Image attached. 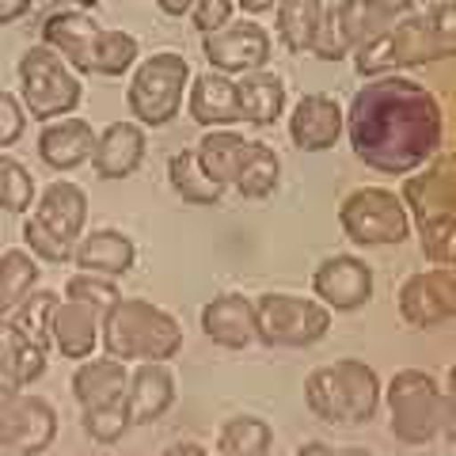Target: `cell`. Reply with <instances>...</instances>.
<instances>
[{
	"label": "cell",
	"instance_id": "20",
	"mask_svg": "<svg viewBox=\"0 0 456 456\" xmlns=\"http://www.w3.org/2000/svg\"><path fill=\"white\" fill-rule=\"evenodd\" d=\"M171 403H175V373L167 362H141L130 373V388H126V411H130L134 426H149L164 419Z\"/></svg>",
	"mask_w": 456,
	"mask_h": 456
},
{
	"label": "cell",
	"instance_id": "53",
	"mask_svg": "<svg viewBox=\"0 0 456 456\" xmlns=\"http://www.w3.org/2000/svg\"><path fill=\"white\" fill-rule=\"evenodd\" d=\"M0 456H16V452H4V449H0Z\"/></svg>",
	"mask_w": 456,
	"mask_h": 456
},
{
	"label": "cell",
	"instance_id": "11",
	"mask_svg": "<svg viewBox=\"0 0 456 456\" xmlns=\"http://www.w3.org/2000/svg\"><path fill=\"white\" fill-rule=\"evenodd\" d=\"M270 53H274V42L259 20H228L221 31L202 35V57L213 73L224 77L263 73Z\"/></svg>",
	"mask_w": 456,
	"mask_h": 456
},
{
	"label": "cell",
	"instance_id": "10",
	"mask_svg": "<svg viewBox=\"0 0 456 456\" xmlns=\"http://www.w3.org/2000/svg\"><path fill=\"white\" fill-rule=\"evenodd\" d=\"M392 23L395 16H388L377 0H338L331 12H323V27L312 53L320 61H342L377 42Z\"/></svg>",
	"mask_w": 456,
	"mask_h": 456
},
{
	"label": "cell",
	"instance_id": "35",
	"mask_svg": "<svg viewBox=\"0 0 456 456\" xmlns=\"http://www.w3.org/2000/svg\"><path fill=\"white\" fill-rule=\"evenodd\" d=\"M270 445H274V430L255 419V415H236L221 426L217 434V456H270Z\"/></svg>",
	"mask_w": 456,
	"mask_h": 456
},
{
	"label": "cell",
	"instance_id": "12",
	"mask_svg": "<svg viewBox=\"0 0 456 456\" xmlns=\"http://www.w3.org/2000/svg\"><path fill=\"white\" fill-rule=\"evenodd\" d=\"M57 441V411L50 399L20 392L0 411V449L16 456H38Z\"/></svg>",
	"mask_w": 456,
	"mask_h": 456
},
{
	"label": "cell",
	"instance_id": "52",
	"mask_svg": "<svg viewBox=\"0 0 456 456\" xmlns=\"http://www.w3.org/2000/svg\"><path fill=\"white\" fill-rule=\"evenodd\" d=\"M342 456H377V452H369V449H342Z\"/></svg>",
	"mask_w": 456,
	"mask_h": 456
},
{
	"label": "cell",
	"instance_id": "17",
	"mask_svg": "<svg viewBox=\"0 0 456 456\" xmlns=\"http://www.w3.org/2000/svg\"><path fill=\"white\" fill-rule=\"evenodd\" d=\"M31 217L53 232L61 244L77 248V240L84 236V224H88V194H84L80 183L69 179H53L46 191L35 198Z\"/></svg>",
	"mask_w": 456,
	"mask_h": 456
},
{
	"label": "cell",
	"instance_id": "29",
	"mask_svg": "<svg viewBox=\"0 0 456 456\" xmlns=\"http://www.w3.org/2000/svg\"><path fill=\"white\" fill-rule=\"evenodd\" d=\"M278 42L289 53H312L320 38V27H323V0H278Z\"/></svg>",
	"mask_w": 456,
	"mask_h": 456
},
{
	"label": "cell",
	"instance_id": "6",
	"mask_svg": "<svg viewBox=\"0 0 456 456\" xmlns=\"http://www.w3.org/2000/svg\"><path fill=\"white\" fill-rule=\"evenodd\" d=\"M388 403L392 434L403 445H430L445 426V388L426 369H399L380 392Z\"/></svg>",
	"mask_w": 456,
	"mask_h": 456
},
{
	"label": "cell",
	"instance_id": "48",
	"mask_svg": "<svg viewBox=\"0 0 456 456\" xmlns=\"http://www.w3.org/2000/svg\"><path fill=\"white\" fill-rule=\"evenodd\" d=\"M23 388H20V384L16 380H12V377H4V373H0V411H4L8 403H12V399H16Z\"/></svg>",
	"mask_w": 456,
	"mask_h": 456
},
{
	"label": "cell",
	"instance_id": "42",
	"mask_svg": "<svg viewBox=\"0 0 456 456\" xmlns=\"http://www.w3.org/2000/svg\"><path fill=\"white\" fill-rule=\"evenodd\" d=\"M27 130V107L20 95L0 92V152L12 149Z\"/></svg>",
	"mask_w": 456,
	"mask_h": 456
},
{
	"label": "cell",
	"instance_id": "32",
	"mask_svg": "<svg viewBox=\"0 0 456 456\" xmlns=\"http://www.w3.org/2000/svg\"><path fill=\"white\" fill-rule=\"evenodd\" d=\"M38 285V263L31 251L8 248L0 251V320H8Z\"/></svg>",
	"mask_w": 456,
	"mask_h": 456
},
{
	"label": "cell",
	"instance_id": "28",
	"mask_svg": "<svg viewBox=\"0 0 456 456\" xmlns=\"http://www.w3.org/2000/svg\"><path fill=\"white\" fill-rule=\"evenodd\" d=\"M248 145H251V137L236 134V130H209L202 141H198L194 156L221 191H232V183L240 175V164H244V156H248Z\"/></svg>",
	"mask_w": 456,
	"mask_h": 456
},
{
	"label": "cell",
	"instance_id": "7",
	"mask_svg": "<svg viewBox=\"0 0 456 456\" xmlns=\"http://www.w3.org/2000/svg\"><path fill=\"white\" fill-rule=\"evenodd\" d=\"M16 77H20V99L31 118L38 122H53V118H65L80 107V77L77 69L65 61L57 50L50 46H31L20 53V65H16Z\"/></svg>",
	"mask_w": 456,
	"mask_h": 456
},
{
	"label": "cell",
	"instance_id": "1",
	"mask_svg": "<svg viewBox=\"0 0 456 456\" xmlns=\"http://www.w3.org/2000/svg\"><path fill=\"white\" fill-rule=\"evenodd\" d=\"M445 114L419 80L384 73L365 80L346 107V137L354 156L380 175H411L441 149Z\"/></svg>",
	"mask_w": 456,
	"mask_h": 456
},
{
	"label": "cell",
	"instance_id": "30",
	"mask_svg": "<svg viewBox=\"0 0 456 456\" xmlns=\"http://www.w3.org/2000/svg\"><path fill=\"white\" fill-rule=\"evenodd\" d=\"M0 373L12 377L20 388L46 373V350L31 335H23L12 320H0Z\"/></svg>",
	"mask_w": 456,
	"mask_h": 456
},
{
	"label": "cell",
	"instance_id": "43",
	"mask_svg": "<svg viewBox=\"0 0 456 456\" xmlns=\"http://www.w3.org/2000/svg\"><path fill=\"white\" fill-rule=\"evenodd\" d=\"M31 12V0H0V27L23 20Z\"/></svg>",
	"mask_w": 456,
	"mask_h": 456
},
{
	"label": "cell",
	"instance_id": "47",
	"mask_svg": "<svg viewBox=\"0 0 456 456\" xmlns=\"http://www.w3.org/2000/svg\"><path fill=\"white\" fill-rule=\"evenodd\" d=\"M293 456H342V449H331V445H323V441H308V445H301Z\"/></svg>",
	"mask_w": 456,
	"mask_h": 456
},
{
	"label": "cell",
	"instance_id": "18",
	"mask_svg": "<svg viewBox=\"0 0 456 456\" xmlns=\"http://www.w3.org/2000/svg\"><path fill=\"white\" fill-rule=\"evenodd\" d=\"M202 335L224 350H248L255 335V301L244 293H217L202 305Z\"/></svg>",
	"mask_w": 456,
	"mask_h": 456
},
{
	"label": "cell",
	"instance_id": "34",
	"mask_svg": "<svg viewBox=\"0 0 456 456\" xmlns=\"http://www.w3.org/2000/svg\"><path fill=\"white\" fill-rule=\"evenodd\" d=\"M167 179H171V191H175L183 202H191V206H217L224 198V191L206 175L202 164H198L194 149H183V152L171 156L167 160Z\"/></svg>",
	"mask_w": 456,
	"mask_h": 456
},
{
	"label": "cell",
	"instance_id": "46",
	"mask_svg": "<svg viewBox=\"0 0 456 456\" xmlns=\"http://www.w3.org/2000/svg\"><path fill=\"white\" fill-rule=\"evenodd\" d=\"M441 434L456 445V395H445V426H441Z\"/></svg>",
	"mask_w": 456,
	"mask_h": 456
},
{
	"label": "cell",
	"instance_id": "15",
	"mask_svg": "<svg viewBox=\"0 0 456 456\" xmlns=\"http://www.w3.org/2000/svg\"><path fill=\"white\" fill-rule=\"evenodd\" d=\"M342 134H346V110L327 92H308L289 110V141L297 152H327L338 145Z\"/></svg>",
	"mask_w": 456,
	"mask_h": 456
},
{
	"label": "cell",
	"instance_id": "19",
	"mask_svg": "<svg viewBox=\"0 0 456 456\" xmlns=\"http://www.w3.org/2000/svg\"><path fill=\"white\" fill-rule=\"evenodd\" d=\"M145 160V126L141 122H110L95 134L92 167L99 179H130Z\"/></svg>",
	"mask_w": 456,
	"mask_h": 456
},
{
	"label": "cell",
	"instance_id": "49",
	"mask_svg": "<svg viewBox=\"0 0 456 456\" xmlns=\"http://www.w3.org/2000/svg\"><path fill=\"white\" fill-rule=\"evenodd\" d=\"M377 4H380L384 12H388V16H395V20H399V16H407V12L415 8V0H377Z\"/></svg>",
	"mask_w": 456,
	"mask_h": 456
},
{
	"label": "cell",
	"instance_id": "16",
	"mask_svg": "<svg viewBox=\"0 0 456 456\" xmlns=\"http://www.w3.org/2000/svg\"><path fill=\"white\" fill-rule=\"evenodd\" d=\"M403 206L415 217H437V213H456V152L434 156L430 164L407 175L403 187Z\"/></svg>",
	"mask_w": 456,
	"mask_h": 456
},
{
	"label": "cell",
	"instance_id": "4",
	"mask_svg": "<svg viewBox=\"0 0 456 456\" xmlns=\"http://www.w3.org/2000/svg\"><path fill=\"white\" fill-rule=\"evenodd\" d=\"M305 403L320 422L331 426H365L380 407V377L373 365L342 358L335 365L312 369L305 380Z\"/></svg>",
	"mask_w": 456,
	"mask_h": 456
},
{
	"label": "cell",
	"instance_id": "37",
	"mask_svg": "<svg viewBox=\"0 0 456 456\" xmlns=\"http://www.w3.org/2000/svg\"><path fill=\"white\" fill-rule=\"evenodd\" d=\"M419 244H422V255L434 266L456 270V213L422 217L419 221Z\"/></svg>",
	"mask_w": 456,
	"mask_h": 456
},
{
	"label": "cell",
	"instance_id": "26",
	"mask_svg": "<svg viewBox=\"0 0 456 456\" xmlns=\"http://www.w3.org/2000/svg\"><path fill=\"white\" fill-rule=\"evenodd\" d=\"M137 53H141V42L130 31H107V27H99L73 69L77 73H92V77H122L137 65Z\"/></svg>",
	"mask_w": 456,
	"mask_h": 456
},
{
	"label": "cell",
	"instance_id": "21",
	"mask_svg": "<svg viewBox=\"0 0 456 456\" xmlns=\"http://www.w3.org/2000/svg\"><path fill=\"white\" fill-rule=\"evenodd\" d=\"M187 110L198 126L206 130H228L240 122V99H236V80L224 73H194L187 88Z\"/></svg>",
	"mask_w": 456,
	"mask_h": 456
},
{
	"label": "cell",
	"instance_id": "39",
	"mask_svg": "<svg viewBox=\"0 0 456 456\" xmlns=\"http://www.w3.org/2000/svg\"><path fill=\"white\" fill-rule=\"evenodd\" d=\"M53 305H57V293H50V289H35L27 301L12 312V323L20 327L23 335H31L42 350L50 346V312H53Z\"/></svg>",
	"mask_w": 456,
	"mask_h": 456
},
{
	"label": "cell",
	"instance_id": "3",
	"mask_svg": "<svg viewBox=\"0 0 456 456\" xmlns=\"http://www.w3.org/2000/svg\"><path fill=\"white\" fill-rule=\"evenodd\" d=\"M99 342L118 362H171L183 350V327L160 305L118 297L99 320Z\"/></svg>",
	"mask_w": 456,
	"mask_h": 456
},
{
	"label": "cell",
	"instance_id": "41",
	"mask_svg": "<svg viewBox=\"0 0 456 456\" xmlns=\"http://www.w3.org/2000/svg\"><path fill=\"white\" fill-rule=\"evenodd\" d=\"M23 244H27V251L35 255V259H46V263H73V248L69 244H61L53 232H46L35 217H27L23 221Z\"/></svg>",
	"mask_w": 456,
	"mask_h": 456
},
{
	"label": "cell",
	"instance_id": "5",
	"mask_svg": "<svg viewBox=\"0 0 456 456\" xmlns=\"http://www.w3.org/2000/svg\"><path fill=\"white\" fill-rule=\"evenodd\" d=\"M194 69L183 53L160 50L134 65V77L126 84V107L141 126H167L179 118L183 95L191 88Z\"/></svg>",
	"mask_w": 456,
	"mask_h": 456
},
{
	"label": "cell",
	"instance_id": "40",
	"mask_svg": "<svg viewBox=\"0 0 456 456\" xmlns=\"http://www.w3.org/2000/svg\"><path fill=\"white\" fill-rule=\"evenodd\" d=\"M118 289H114V281L110 278H103V274H88V270H77L73 278L65 281V301H80V305H88V308H95L99 316L118 301Z\"/></svg>",
	"mask_w": 456,
	"mask_h": 456
},
{
	"label": "cell",
	"instance_id": "27",
	"mask_svg": "<svg viewBox=\"0 0 456 456\" xmlns=\"http://www.w3.org/2000/svg\"><path fill=\"white\" fill-rule=\"evenodd\" d=\"M236 99H240V122L251 126H274L285 107H289V92L285 80L274 73H248L236 80Z\"/></svg>",
	"mask_w": 456,
	"mask_h": 456
},
{
	"label": "cell",
	"instance_id": "50",
	"mask_svg": "<svg viewBox=\"0 0 456 456\" xmlns=\"http://www.w3.org/2000/svg\"><path fill=\"white\" fill-rule=\"evenodd\" d=\"M240 8L248 12V16H263V12H270V8H278V0H236Z\"/></svg>",
	"mask_w": 456,
	"mask_h": 456
},
{
	"label": "cell",
	"instance_id": "13",
	"mask_svg": "<svg viewBox=\"0 0 456 456\" xmlns=\"http://www.w3.org/2000/svg\"><path fill=\"white\" fill-rule=\"evenodd\" d=\"M312 297L331 312H358L373 301V266L358 255H331L312 270Z\"/></svg>",
	"mask_w": 456,
	"mask_h": 456
},
{
	"label": "cell",
	"instance_id": "44",
	"mask_svg": "<svg viewBox=\"0 0 456 456\" xmlns=\"http://www.w3.org/2000/svg\"><path fill=\"white\" fill-rule=\"evenodd\" d=\"M194 4H198V0H156V8H160L164 16H175V20L191 16V12H194Z\"/></svg>",
	"mask_w": 456,
	"mask_h": 456
},
{
	"label": "cell",
	"instance_id": "14",
	"mask_svg": "<svg viewBox=\"0 0 456 456\" xmlns=\"http://www.w3.org/2000/svg\"><path fill=\"white\" fill-rule=\"evenodd\" d=\"M399 316L411 327H437L456 316V270H419L399 285Z\"/></svg>",
	"mask_w": 456,
	"mask_h": 456
},
{
	"label": "cell",
	"instance_id": "25",
	"mask_svg": "<svg viewBox=\"0 0 456 456\" xmlns=\"http://www.w3.org/2000/svg\"><path fill=\"white\" fill-rule=\"evenodd\" d=\"M126 388H130V369H126V362L110 358V354L84 358L80 369L73 373V399L84 411L118 403V399H126Z\"/></svg>",
	"mask_w": 456,
	"mask_h": 456
},
{
	"label": "cell",
	"instance_id": "9",
	"mask_svg": "<svg viewBox=\"0 0 456 456\" xmlns=\"http://www.w3.org/2000/svg\"><path fill=\"white\" fill-rule=\"evenodd\" d=\"M338 228L358 248H392L411 236V213L388 187H358L342 198Z\"/></svg>",
	"mask_w": 456,
	"mask_h": 456
},
{
	"label": "cell",
	"instance_id": "23",
	"mask_svg": "<svg viewBox=\"0 0 456 456\" xmlns=\"http://www.w3.org/2000/svg\"><path fill=\"white\" fill-rule=\"evenodd\" d=\"M73 263L88 274H103V278H122L130 274L137 263V244L118 228H95L84 232L73 248Z\"/></svg>",
	"mask_w": 456,
	"mask_h": 456
},
{
	"label": "cell",
	"instance_id": "38",
	"mask_svg": "<svg viewBox=\"0 0 456 456\" xmlns=\"http://www.w3.org/2000/svg\"><path fill=\"white\" fill-rule=\"evenodd\" d=\"M80 426L99 445H114V441H122V434L130 430L134 422H130V411H126V399H118V403H107V407L80 411Z\"/></svg>",
	"mask_w": 456,
	"mask_h": 456
},
{
	"label": "cell",
	"instance_id": "24",
	"mask_svg": "<svg viewBox=\"0 0 456 456\" xmlns=\"http://www.w3.org/2000/svg\"><path fill=\"white\" fill-rule=\"evenodd\" d=\"M99 312L80 305V301H61L50 312V342L61 350V358H73V362H84L92 358V350L99 346Z\"/></svg>",
	"mask_w": 456,
	"mask_h": 456
},
{
	"label": "cell",
	"instance_id": "2",
	"mask_svg": "<svg viewBox=\"0 0 456 456\" xmlns=\"http://www.w3.org/2000/svg\"><path fill=\"white\" fill-rule=\"evenodd\" d=\"M456 57V0H437L419 16L395 20L377 42L354 53L358 77H384Z\"/></svg>",
	"mask_w": 456,
	"mask_h": 456
},
{
	"label": "cell",
	"instance_id": "31",
	"mask_svg": "<svg viewBox=\"0 0 456 456\" xmlns=\"http://www.w3.org/2000/svg\"><path fill=\"white\" fill-rule=\"evenodd\" d=\"M95 31H99V23H95V16H88V12H77V8L53 12V16L42 23V46L57 50L69 65H77V57L88 50Z\"/></svg>",
	"mask_w": 456,
	"mask_h": 456
},
{
	"label": "cell",
	"instance_id": "33",
	"mask_svg": "<svg viewBox=\"0 0 456 456\" xmlns=\"http://www.w3.org/2000/svg\"><path fill=\"white\" fill-rule=\"evenodd\" d=\"M281 179V160L278 152L266 145V141H251L248 145V156L244 164H240V175L232 183V191L240 198H251V202H259V198H270Z\"/></svg>",
	"mask_w": 456,
	"mask_h": 456
},
{
	"label": "cell",
	"instance_id": "51",
	"mask_svg": "<svg viewBox=\"0 0 456 456\" xmlns=\"http://www.w3.org/2000/svg\"><path fill=\"white\" fill-rule=\"evenodd\" d=\"M445 395H456V362L449 365V373H445Z\"/></svg>",
	"mask_w": 456,
	"mask_h": 456
},
{
	"label": "cell",
	"instance_id": "8",
	"mask_svg": "<svg viewBox=\"0 0 456 456\" xmlns=\"http://www.w3.org/2000/svg\"><path fill=\"white\" fill-rule=\"evenodd\" d=\"M327 331H331V308L320 305L316 297H297V293L255 297V335H259L263 346L305 350L327 338Z\"/></svg>",
	"mask_w": 456,
	"mask_h": 456
},
{
	"label": "cell",
	"instance_id": "36",
	"mask_svg": "<svg viewBox=\"0 0 456 456\" xmlns=\"http://www.w3.org/2000/svg\"><path fill=\"white\" fill-rule=\"evenodd\" d=\"M0 209L12 217L35 209V175L8 152H0Z\"/></svg>",
	"mask_w": 456,
	"mask_h": 456
},
{
	"label": "cell",
	"instance_id": "45",
	"mask_svg": "<svg viewBox=\"0 0 456 456\" xmlns=\"http://www.w3.org/2000/svg\"><path fill=\"white\" fill-rule=\"evenodd\" d=\"M160 456H209V449L198 445V441H175V445H167Z\"/></svg>",
	"mask_w": 456,
	"mask_h": 456
},
{
	"label": "cell",
	"instance_id": "22",
	"mask_svg": "<svg viewBox=\"0 0 456 456\" xmlns=\"http://www.w3.org/2000/svg\"><path fill=\"white\" fill-rule=\"evenodd\" d=\"M92 149H95L92 122L73 118V114L42 122V130H38V156H42V164L53 167V171L80 167L84 160H92Z\"/></svg>",
	"mask_w": 456,
	"mask_h": 456
}]
</instances>
